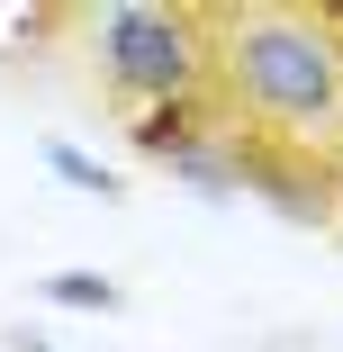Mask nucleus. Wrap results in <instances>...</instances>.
I'll return each instance as SVG.
<instances>
[{"mask_svg":"<svg viewBox=\"0 0 343 352\" xmlns=\"http://www.w3.org/2000/svg\"><path fill=\"white\" fill-rule=\"evenodd\" d=\"M45 163H54L63 190H82V199H126V181H118L91 145H73V135H45Z\"/></svg>","mask_w":343,"mask_h":352,"instance_id":"obj_4","label":"nucleus"},{"mask_svg":"<svg viewBox=\"0 0 343 352\" xmlns=\"http://www.w3.org/2000/svg\"><path fill=\"white\" fill-rule=\"evenodd\" d=\"M217 91L271 145H334L343 135V36L316 10H226Z\"/></svg>","mask_w":343,"mask_h":352,"instance_id":"obj_1","label":"nucleus"},{"mask_svg":"<svg viewBox=\"0 0 343 352\" xmlns=\"http://www.w3.org/2000/svg\"><path fill=\"white\" fill-rule=\"evenodd\" d=\"M19 352H54V343H45V334H19Z\"/></svg>","mask_w":343,"mask_h":352,"instance_id":"obj_6","label":"nucleus"},{"mask_svg":"<svg viewBox=\"0 0 343 352\" xmlns=\"http://www.w3.org/2000/svg\"><path fill=\"white\" fill-rule=\"evenodd\" d=\"M45 298L54 307H91V316H118L126 307V289H118L109 271H45Z\"/></svg>","mask_w":343,"mask_h":352,"instance_id":"obj_5","label":"nucleus"},{"mask_svg":"<svg viewBox=\"0 0 343 352\" xmlns=\"http://www.w3.org/2000/svg\"><path fill=\"white\" fill-rule=\"evenodd\" d=\"M91 54H100V82L126 109L217 100V28L199 10H172V0H109V10H91Z\"/></svg>","mask_w":343,"mask_h":352,"instance_id":"obj_2","label":"nucleus"},{"mask_svg":"<svg viewBox=\"0 0 343 352\" xmlns=\"http://www.w3.org/2000/svg\"><path fill=\"white\" fill-rule=\"evenodd\" d=\"M163 163H172L190 190H208V199H235V190H244V145L217 126V109H208V118H190L172 145H163Z\"/></svg>","mask_w":343,"mask_h":352,"instance_id":"obj_3","label":"nucleus"}]
</instances>
